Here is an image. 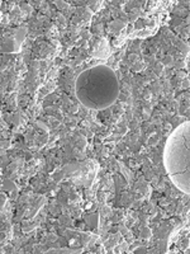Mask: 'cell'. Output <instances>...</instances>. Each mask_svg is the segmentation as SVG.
Masks as SVG:
<instances>
[{
    "label": "cell",
    "mask_w": 190,
    "mask_h": 254,
    "mask_svg": "<svg viewBox=\"0 0 190 254\" xmlns=\"http://www.w3.org/2000/svg\"><path fill=\"white\" fill-rule=\"evenodd\" d=\"M79 101L92 110H103L112 106L119 94V83L115 72L105 65L90 67L79 75L75 83Z\"/></svg>",
    "instance_id": "obj_1"
},
{
    "label": "cell",
    "mask_w": 190,
    "mask_h": 254,
    "mask_svg": "<svg viewBox=\"0 0 190 254\" xmlns=\"http://www.w3.org/2000/svg\"><path fill=\"white\" fill-rule=\"evenodd\" d=\"M165 164L174 183L190 193V122L180 126L169 140Z\"/></svg>",
    "instance_id": "obj_2"
},
{
    "label": "cell",
    "mask_w": 190,
    "mask_h": 254,
    "mask_svg": "<svg viewBox=\"0 0 190 254\" xmlns=\"http://www.w3.org/2000/svg\"><path fill=\"white\" fill-rule=\"evenodd\" d=\"M136 59H137V58H136V55H131V60H132V61H135Z\"/></svg>",
    "instance_id": "obj_3"
}]
</instances>
